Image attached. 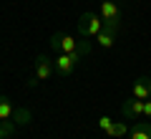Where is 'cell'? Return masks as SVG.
Segmentation results:
<instances>
[{
  "mask_svg": "<svg viewBox=\"0 0 151 139\" xmlns=\"http://www.w3.org/2000/svg\"><path fill=\"white\" fill-rule=\"evenodd\" d=\"M101 18H103V28L119 36L124 28V15L116 0H101Z\"/></svg>",
  "mask_w": 151,
  "mask_h": 139,
  "instance_id": "cell-1",
  "label": "cell"
},
{
  "mask_svg": "<svg viewBox=\"0 0 151 139\" xmlns=\"http://www.w3.org/2000/svg\"><path fill=\"white\" fill-rule=\"evenodd\" d=\"M129 132H131V127L126 122H113V127L106 132V137L108 139H124V137H129Z\"/></svg>",
  "mask_w": 151,
  "mask_h": 139,
  "instance_id": "cell-9",
  "label": "cell"
},
{
  "mask_svg": "<svg viewBox=\"0 0 151 139\" xmlns=\"http://www.w3.org/2000/svg\"><path fill=\"white\" fill-rule=\"evenodd\" d=\"M15 127H18V124L13 122V119H8V122H0V139H10L13 134H15Z\"/></svg>",
  "mask_w": 151,
  "mask_h": 139,
  "instance_id": "cell-12",
  "label": "cell"
},
{
  "mask_svg": "<svg viewBox=\"0 0 151 139\" xmlns=\"http://www.w3.org/2000/svg\"><path fill=\"white\" fill-rule=\"evenodd\" d=\"M129 139H151V122H136L129 132Z\"/></svg>",
  "mask_w": 151,
  "mask_h": 139,
  "instance_id": "cell-7",
  "label": "cell"
},
{
  "mask_svg": "<svg viewBox=\"0 0 151 139\" xmlns=\"http://www.w3.org/2000/svg\"><path fill=\"white\" fill-rule=\"evenodd\" d=\"M121 114H124L126 122H136V119H141V116H144V99H136V96L126 99V101L121 104Z\"/></svg>",
  "mask_w": 151,
  "mask_h": 139,
  "instance_id": "cell-5",
  "label": "cell"
},
{
  "mask_svg": "<svg viewBox=\"0 0 151 139\" xmlns=\"http://www.w3.org/2000/svg\"><path fill=\"white\" fill-rule=\"evenodd\" d=\"M101 31H103V18L101 15L86 10L81 18H78V36L81 38H88V41H91V38H96Z\"/></svg>",
  "mask_w": 151,
  "mask_h": 139,
  "instance_id": "cell-2",
  "label": "cell"
},
{
  "mask_svg": "<svg viewBox=\"0 0 151 139\" xmlns=\"http://www.w3.org/2000/svg\"><path fill=\"white\" fill-rule=\"evenodd\" d=\"M50 48L55 51V53H73L76 48H78V41L70 36H65V33H53L50 36Z\"/></svg>",
  "mask_w": 151,
  "mask_h": 139,
  "instance_id": "cell-3",
  "label": "cell"
},
{
  "mask_svg": "<svg viewBox=\"0 0 151 139\" xmlns=\"http://www.w3.org/2000/svg\"><path fill=\"white\" fill-rule=\"evenodd\" d=\"M13 122H15L18 127H28V124L33 122V111L28 106H15V111H13Z\"/></svg>",
  "mask_w": 151,
  "mask_h": 139,
  "instance_id": "cell-8",
  "label": "cell"
},
{
  "mask_svg": "<svg viewBox=\"0 0 151 139\" xmlns=\"http://www.w3.org/2000/svg\"><path fill=\"white\" fill-rule=\"evenodd\" d=\"M13 111H15L13 101H10L8 96H3V94H0V122H8V119H13Z\"/></svg>",
  "mask_w": 151,
  "mask_h": 139,
  "instance_id": "cell-11",
  "label": "cell"
},
{
  "mask_svg": "<svg viewBox=\"0 0 151 139\" xmlns=\"http://www.w3.org/2000/svg\"><path fill=\"white\" fill-rule=\"evenodd\" d=\"M131 96L136 99H151V79L149 76H139V79L134 81V86H131Z\"/></svg>",
  "mask_w": 151,
  "mask_h": 139,
  "instance_id": "cell-6",
  "label": "cell"
},
{
  "mask_svg": "<svg viewBox=\"0 0 151 139\" xmlns=\"http://www.w3.org/2000/svg\"><path fill=\"white\" fill-rule=\"evenodd\" d=\"M124 139H126V137H124Z\"/></svg>",
  "mask_w": 151,
  "mask_h": 139,
  "instance_id": "cell-15",
  "label": "cell"
},
{
  "mask_svg": "<svg viewBox=\"0 0 151 139\" xmlns=\"http://www.w3.org/2000/svg\"><path fill=\"white\" fill-rule=\"evenodd\" d=\"M98 127H101V132L106 134L108 129L113 127V119H111V116H101V119H98Z\"/></svg>",
  "mask_w": 151,
  "mask_h": 139,
  "instance_id": "cell-13",
  "label": "cell"
},
{
  "mask_svg": "<svg viewBox=\"0 0 151 139\" xmlns=\"http://www.w3.org/2000/svg\"><path fill=\"white\" fill-rule=\"evenodd\" d=\"M53 74H55V68H53V58H48L45 53H40V56L35 58V71H33V79L40 84V81H48Z\"/></svg>",
  "mask_w": 151,
  "mask_h": 139,
  "instance_id": "cell-4",
  "label": "cell"
},
{
  "mask_svg": "<svg viewBox=\"0 0 151 139\" xmlns=\"http://www.w3.org/2000/svg\"><path fill=\"white\" fill-rule=\"evenodd\" d=\"M96 43L101 46V48H106V51L113 48V46H116V33H111V31H106V28H103V31L96 36Z\"/></svg>",
  "mask_w": 151,
  "mask_h": 139,
  "instance_id": "cell-10",
  "label": "cell"
},
{
  "mask_svg": "<svg viewBox=\"0 0 151 139\" xmlns=\"http://www.w3.org/2000/svg\"><path fill=\"white\" fill-rule=\"evenodd\" d=\"M144 116L151 119V99H146V101H144Z\"/></svg>",
  "mask_w": 151,
  "mask_h": 139,
  "instance_id": "cell-14",
  "label": "cell"
}]
</instances>
